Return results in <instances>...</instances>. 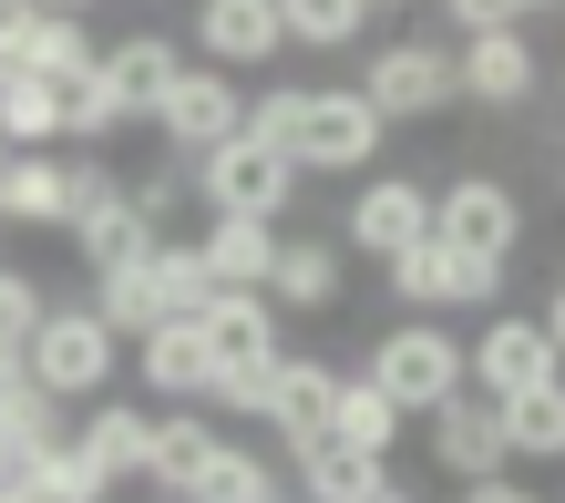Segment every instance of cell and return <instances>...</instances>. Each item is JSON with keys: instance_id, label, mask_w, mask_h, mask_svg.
Here are the masks:
<instances>
[{"instance_id": "obj_1", "label": "cell", "mask_w": 565, "mask_h": 503, "mask_svg": "<svg viewBox=\"0 0 565 503\" xmlns=\"http://www.w3.org/2000/svg\"><path fill=\"white\" fill-rule=\"evenodd\" d=\"M381 114L360 83H298V124H288V164L298 175H360V164H381Z\"/></svg>"}, {"instance_id": "obj_2", "label": "cell", "mask_w": 565, "mask_h": 503, "mask_svg": "<svg viewBox=\"0 0 565 503\" xmlns=\"http://www.w3.org/2000/svg\"><path fill=\"white\" fill-rule=\"evenodd\" d=\"M185 175H195V195H206V216H278V226L298 206V185H309L278 145H257V133H226V145L185 154Z\"/></svg>"}, {"instance_id": "obj_3", "label": "cell", "mask_w": 565, "mask_h": 503, "mask_svg": "<svg viewBox=\"0 0 565 503\" xmlns=\"http://www.w3.org/2000/svg\"><path fill=\"white\" fill-rule=\"evenodd\" d=\"M114 371H124V340L93 319V298H83V309H42V319H31V381H42L52 400L83 411L93 390H114Z\"/></svg>"}, {"instance_id": "obj_4", "label": "cell", "mask_w": 565, "mask_h": 503, "mask_svg": "<svg viewBox=\"0 0 565 503\" xmlns=\"http://www.w3.org/2000/svg\"><path fill=\"white\" fill-rule=\"evenodd\" d=\"M371 381L402 400V411H443V400L462 390V340L412 309L402 329H381V340H371Z\"/></svg>"}, {"instance_id": "obj_5", "label": "cell", "mask_w": 565, "mask_h": 503, "mask_svg": "<svg viewBox=\"0 0 565 503\" xmlns=\"http://www.w3.org/2000/svg\"><path fill=\"white\" fill-rule=\"evenodd\" d=\"M360 93H371L381 124H431V114L462 104V73H452L443 42H381L371 73H360Z\"/></svg>"}, {"instance_id": "obj_6", "label": "cell", "mask_w": 565, "mask_h": 503, "mask_svg": "<svg viewBox=\"0 0 565 503\" xmlns=\"http://www.w3.org/2000/svg\"><path fill=\"white\" fill-rule=\"evenodd\" d=\"M278 298L268 288H216L206 309H195V329H206V360H216V381H268L278 360H288V340H278Z\"/></svg>"}, {"instance_id": "obj_7", "label": "cell", "mask_w": 565, "mask_h": 503, "mask_svg": "<svg viewBox=\"0 0 565 503\" xmlns=\"http://www.w3.org/2000/svg\"><path fill=\"white\" fill-rule=\"evenodd\" d=\"M237 124H247V83L226 73V62H185V73L164 83V104H154L164 154H206V145H226Z\"/></svg>"}, {"instance_id": "obj_8", "label": "cell", "mask_w": 565, "mask_h": 503, "mask_svg": "<svg viewBox=\"0 0 565 503\" xmlns=\"http://www.w3.org/2000/svg\"><path fill=\"white\" fill-rule=\"evenodd\" d=\"M565 360H555V340H545V319H514V309H483V329L462 340V381H473L483 400H514V390H535V381H555Z\"/></svg>"}, {"instance_id": "obj_9", "label": "cell", "mask_w": 565, "mask_h": 503, "mask_svg": "<svg viewBox=\"0 0 565 503\" xmlns=\"http://www.w3.org/2000/svg\"><path fill=\"white\" fill-rule=\"evenodd\" d=\"M431 237L443 247H493V257H514L524 247V195L504 175H452L443 195H431Z\"/></svg>"}, {"instance_id": "obj_10", "label": "cell", "mask_w": 565, "mask_h": 503, "mask_svg": "<svg viewBox=\"0 0 565 503\" xmlns=\"http://www.w3.org/2000/svg\"><path fill=\"white\" fill-rule=\"evenodd\" d=\"M452 73H462V104H483V114H514V104H535L545 62H535V42H524V21H504V31H462Z\"/></svg>"}, {"instance_id": "obj_11", "label": "cell", "mask_w": 565, "mask_h": 503, "mask_svg": "<svg viewBox=\"0 0 565 503\" xmlns=\"http://www.w3.org/2000/svg\"><path fill=\"white\" fill-rule=\"evenodd\" d=\"M431 462H443L452 483H493L514 462V442H504V400H483L473 381H462L443 411H431Z\"/></svg>"}, {"instance_id": "obj_12", "label": "cell", "mask_w": 565, "mask_h": 503, "mask_svg": "<svg viewBox=\"0 0 565 503\" xmlns=\"http://www.w3.org/2000/svg\"><path fill=\"white\" fill-rule=\"evenodd\" d=\"M288 52L278 0H195V62H226V73H268Z\"/></svg>"}, {"instance_id": "obj_13", "label": "cell", "mask_w": 565, "mask_h": 503, "mask_svg": "<svg viewBox=\"0 0 565 503\" xmlns=\"http://www.w3.org/2000/svg\"><path fill=\"white\" fill-rule=\"evenodd\" d=\"M412 237H431V185L422 175H371L340 216V247H371V257L412 247Z\"/></svg>"}, {"instance_id": "obj_14", "label": "cell", "mask_w": 565, "mask_h": 503, "mask_svg": "<svg viewBox=\"0 0 565 503\" xmlns=\"http://www.w3.org/2000/svg\"><path fill=\"white\" fill-rule=\"evenodd\" d=\"M340 278H350V247H340V237H319V226H278V257H268V298H278L288 319L329 309V298H340Z\"/></svg>"}, {"instance_id": "obj_15", "label": "cell", "mask_w": 565, "mask_h": 503, "mask_svg": "<svg viewBox=\"0 0 565 503\" xmlns=\"http://www.w3.org/2000/svg\"><path fill=\"white\" fill-rule=\"evenodd\" d=\"M298 462V503H381L391 493V452H350V442H329V431H319V442H298L288 452Z\"/></svg>"}, {"instance_id": "obj_16", "label": "cell", "mask_w": 565, "mask_h": 503, "mask_svg": "<svg viewBox=\"0 0 565 503\" xmlns=\"http://www.w3.org/2000/svg\"><path fill=\"white\" fill-rule=\"evenodd\" d=\"M73 442H83V462H93L104 483H145L154 411H135V400H114V390H93V400H83V421H73Z\"/></svg>"}, {"instance_id": "obj_17", "label": "cell", "mask_w": 565, "mask_h": 503, "mask_svg": "<svg viewBox=\"0 0 565 503\" xmlns=\"http://www.w3.org/2000/svg\"><path fill=\"white\" fill-rule=\"evenodd\" d=\"M135 381H145L154 400H206V390H216L206 329H195V319H164V329H145V340H135Z\"/></svg>"}, {"instance_id": "obj_18", "label": "cell", "mask_w": 565, "mask_h": 503, "mask_svg": "<svg viewBox=\"0 0 565 503\" xmlns=\"http://www.w3.org/2000/svg\"><path fill=\"white\" fill-rule=\"evenodd\" d=\"M329 400H340V371H329V360H278V371H268V400H257V421H268L278 442L298 452V442H319V431H329Z\"/></svg>"}, {"instance_id": "obj_19", "label": "cell", "mask_w": 565, "mask_h": 503, "mask_svg": "<svg viewBox=\"0 0 565 503\" xmlns=\"http://www.w3.org/2000/svg\"><path fill=\"white\" fill-rule=\"evenodd\" d=\"M206 462H216V421H206V411H185V400H175V411H154V442H145V483H154V493L185 503Z\"/></svg>"}, {"instance_id": "obj_20", "label": "cell", "mask_w": 565, "mask_h": 503, "mask_svg": "<svg viewBox=\"0 0 565 503\" xmlns=\"http://www.w3.org/2000/svg\"><path fill=\"white\" fill-rule=\"evenodd\" d=\"M216 288H268V257H278V216H206V237H195Z\"/></svg>"}, {"instance_id": "obj_21", "label": "cell", "mask_w": 565, "mask_h": 503, "mask_svg": "<svg viewBox=\"0 0 565 503\" xmlns=\"http://www.w3.org/2000/svg\"><path fill=\"white\" fill-rule=\"evenodd\" d=\"M62 237H73V257L93 267V278H104V267H135V257L154 247V216L135 206V195H104V206H83L73 226H62Z\"/></svg>"}, {"instance_id": "obj_22", "label": "cell", "mask_w": 565, "mask_h": 503, "mask_svg": "<svg viewBox=\"0 0 565 503\" xmlns=\"http://www.w3.org/2000/svg\"><path fill=\"white\" fill-rule=\"evenodd\" d=\"M175 73H185V52L164 42V31H135V42L104 52V83L124 93V114H135V124H154V104H164V83H175Z\"/></svg>"}, {"instance_id": "obj_23", "label": "cell", "mask_w": 565, "mask_h": 503, "mask_svg": "<svg viewBox=\"0 0 565 503\" xmlns=\"http://www.w3.org/2000/svg\"><path fill=\"white\" fill-rule=\"evenodd\" d=\"M402 400H391L371 371H340V400H329V442H350V452H391L402 442Z\"/></svg>"}, {"instance_id": "obj_24", "label": "cell", "mask_w": 565, "mask_h": 503, "mask_svg": "<svg viewBox=\"0 0 565 503\" xmlns=\"http://www.w3.org/2000/svg\"><path fill=\"white\" fill-rule=\"evenodd\" d=\"M62 411H73V400H52V390L31 381V371H21L11 390H0V462H11V483H21V462H31V452H52L62 431H73Z\"/></svg>"}, {"instance_id": "obj_25", "label": "cell", "mask_w": 565, "mask_h": 503, "mask_svg": "<svg viewBox=\"0 0 565 503\" xmlns=\"http://www.w3.org/2000/svg\"><path fill=\"white\" fill-rule=\"evenodd\" d=\"M0 216H11V226H62V216H73V164H62L52 145L11 154V185H0Z\"/></svg>"}, {"instance_id": "obj_26", "label": "cell", "mask_w": 565, "mask_h": 503, "mask_svg": "<svg viewBox=\"0 0 565 503\" xmlns=\"http://www.w3.org/2000/svg\"><path fill=\"white\" fill-rule=\"evenodd\" d=\"M93 319H104L114 340H145V329L175 319V309H164V288H154V247L135 267H104V278H93Z\"/></svg>"}, {"instance_id": "obj_27", "label": "cell", "mask_w": 565, "mask_h": 503, "mask_svg": "<svg viewBox=\"0 0 565 503\" xmlns=\"http://www.w3.org/2000/svg\"><path fill=\"white\" fill-rule=\"evenodd\" d=\"M504 442H514V462H565V371L504 400Z\"/></svg>"}, {"instance_id": "obj_28", "label": "cell", "mask_w": 565, "mask_h": 503, "mask_svg": "<svg viewBox=\"0 0 565 503\" xmlns=\"http://www.w3.org/2000/svg\"><path fill=\"white\" fill-rule=\"evenodd\" d=\"M0 145H11V154L62 145V83H42V73H11V83H0Z\"/></svg>"}, {"instance_id": "obj_29", "label": "cell", "mask_w": 565, "mask_h": 503, "mask_svg": "<svg viewBox=\"0 0 565 503\" xmlns=\"http://www.w3.org/2000/svg\"><path fill=\"white\" fill-rule=\"evenodd\" d=\"M93 31H83V11H31V62L21 73H42V83H83L93 73Z\"/></svg>"}, {"instance_id": "obj_30", "label": "cell", "mask_w": 565, "mask_h": 503, "mask_svg": "<svg viewBox=\"0 0 565 503\" xmlns=\"http://www.w3.org/2000/svg\"><path fill=\"white\" fill-rule=\"evenodd\" d=\"M21 483L42 493V503H114V493H124V483H104V473L83 462V442H73V431H62L52 452H31V462H21Z\"/></svg>"}, {"instance_id": "obj_31", "label": "cell", "mask_w": 565, "mask_h": 503, "mask_svg": "<svg viewBox=\"0 0 565 503\" xmlns=\"http://www.w3.org/2000/svg\"><path fill=\"white\" fill-rule=\"evenodd\" d=\"M278 31L298 52H350L371 31V0H278Z\"/></svg>"}, {"instance_id": "obj_32", "label": "cell", "mask_w": 565, "mask_h": 503, "mask_svg": "<svg viewBox=\"0 0 565 503\" xmlns=\"http://www.w3.org/2000/svg\"><path fill=\"white\" fill-rule=\"evenodd\" d=\"M185 503H288V483H278L257 452H226V442H216V462L195 473V493H185Z\"/></svg>"}, {"instance_id": "obj_33", "label": "cell", "mask_w": 565, "mask_h": 503, "mask_svg": "<svg viewBox=\"0 0 565 503\" xmlns=\"http://www.w3.org/2000/svg\"><path fill=\"white\" fill-rule=\"evenodd\" d=\"M504 278H514V257H493V247H443V309H504Z\"/></svg>"}, {"instance_id": "obj_34", "label": "cell", "mask_w": 565, "mask_h": 503, "mask_svg": "<svg viewBox=\"0 0 565 503\" xmlns=\"http://www.w3.org/2000/svg\"><path fill=\"white\" fill-rule=\"evenodd\" d=\"M135 114H124V93L104 83V62H93L83 83H62V133H73V145H104V133H124Z\"/></svg>"}, {"instance_id": "obj_35", "label": "cell", "mask_w": 565, "mask_h": 503, "mask_svg": "<svg viewBox=\"0 0 565 503\" xmlns=\"http://www.w3.org/2000/svg\"><path fill=\"white\" fill-rule=\"evenodd\" d=\"M381 267H391V298H402V309H422V319L443 309V237H412V247H391Z\"/></svg>"}, {"instance_id": "obj_36", "label": "cell", "mask_w": 565, "mask_h": 503, "mask_svg": "<svg viewBox=\"0 0 565 503\" xmlns=\"http://www.w3.org/2000/svg\"><path fill=\"white\" fill-rule=\"evenodd\" d=\"M154 288H164V309H175V319H195V309L216 298L206 257H195V247H164V237H154Z\"/></svg>"}, {"instance_id": "obj_37", "label": "cell", "mask_w": 565, "mask_h": 503, "mask_svg": "<svg viewBox=\"0 0 565 503\" xmlns=\"http://www.w3.org/2000/svg\"><path fill=\"white\" fill-rule=\"evenodd\" d=\"M288 124H298V83H257L237 133H257V145H278V154H288Z\"/></svg>"}, {"instance_id": "obj_38", "label": "cell", "mask_w": 565, "mask_h": 503, "mask_svg": "<svg viewBox=\"0 0 565 503\" xmlns=\"http://www.w3.org/2000/svg\"><path fill=\"white\" fill-rule=\"evenodd\" d=\"M52 298H42V278H31V267H0V329H21L31 340V319H42Z\"/></svg>"}, {"instance_id": "obj_39", "label": "cell", "mask_w": 565, "mask_h": 503, "mask_svg": "<svg viewBox=\"0 0 565 503\" xmlns=\"http://www.w3.org/2000/svg\"><path fill=\"white\" fill-rule=\"evenodd\" d=\"M452 11V31H504V21H535L545 0H443Z\"/></svg>"}, {"instance_id": "obj_40", "label": "cell", "mask_w": 565, "mask_h": 503, "mask_svg": "<svg viewBox=\"0 0 565 503\" xmlns=\"http://www.w3.org/2000/svg\"><path fill=\"white\" fill-rule=\"evenodd\" d=\"M31 11H42V0H0V83L31 62Z\"/></svg>"}, {"instance_id": "obj_41", "label": "cell", "mask_w": 565, "mask_h": 503, "mask_svg": "<svg viewBox=\"0 0 565 503\" xmlns=\"http://www.w3.org/2000/svg\"><path fill=\"white\" fill-rule=\"evenodd\" d=\"M104 195H124V175H114V164H93V154H83V164H73V216H83V206H104ZM73 216H62V226H73Z\"/></svg>"}, {"instance_id": "obj_42", "label": "cell", "mask_w": 565, "mask_h": 503, "mask_svg": "<svg viewBox=\"0 0 565 503\" xmlns=\"http://www.w3.org/2000/svg\"><path fill=\"white\" fill-rule=\"evenodd\" d=\"M21 371H31V340H21V329H0V390H11Z\"/></svg>"}, {"instance_id": "obj_43", "label": "cell", "mask_w": 565, "mask_h": 503, "mask_svg": "<svg viewBox=\"0 0 565 503\" xmlns=\"http://www.w3.org/2000/svg\"><path fill=\"white\" fill-rule=\"evenodd\" d=\"M462 503H545V493H514L504 473H493V483H473V493H462Z\"/></svg>"}, {"instance_id": "obj_44", "label": "cell", "mask_w": 565, "mask_h": 503, "mask_svg": "<svg viewBox=\"0 0 565 503\" xmlns=\"http://www.w3.org/2000/svg\"><path fill=\"white\" fill-rule=\"evenodd\" d=\"M535 319H545V340H555V360H565V288L545 298V309H535Z\"/></svg>"}, {"instance_id": "obj_45", "label": "cell", "mask_w": 565, "mask_h": 503, "mask_svg": "<svg viewBox=\"0 0 565 503\" xmlns=\"http://www.w3.org/2000/svg\"><path fill=\"white\" fill-rule=\"evenodd\" d=\"M0 503H42V493H31V483H11V493H0Z\"/></svg>"}, {"instance_id": "obj_46", "label": "cell", "mask_w": 565, "mask_h": 503, "mask_svg": "<svg viewBox=\"0 0 565 503\" xmlns=\"http://www.w3.org/2000/svg\"><path fill=\"white\" fill-rule=\"evenodd\" d=\"M42 11H93V0H42Z\"/></svg>"}, {"instance_id": "obj_47", "label": "cell", "mask_w": 565, "mask_h": 503, "mask_svg": "<svg viewBox=\"0 0 565 503\" xmlns=\"http://www.w3.org/2000/svg\"><path fill=\"white\" fill-rule=\"evenodd\" d=\"M0 493H11V462H0Z\"/></svg>"}, {"instance_id": "obj_48", "label": "cell", "mask_w": 565, "mask_h": 503, "mask_svg": "<svg viewBox=\"0 0 565 503\" xmlns=\"http://www.w3.org/2000/svg\"><path fill=\"white\" fill-rule=\"evenodd\" d=\"M371 11H391V0H371Z\"/></svg>"}, {"instance_id": "obj_49", "label": "cell", "mask_w": 565, "mask_h": 503, "mask_svg": "<svg viewBox=\"0 0 565 503\" xmlns=\"http://www.w3.org/2000/svg\"><path fill=\"white\" fill-rule=\"evenodd\" d=\"M555 195H565V175H555Z\"/></svg>"}, {"instance_id": "obj_50", "label": "cell", "mask_w": 565, "mask_h": 503, "mask_svg": "<svg viewBox=\"0 0 565 503\" xmlns=\"http://www.w3.org/2000/svg\"><path fill=\"white\" fill-rule=\"evenodd\" d=\"M288 503H298V493H288Z\"/></svg>"}]
</instances>
